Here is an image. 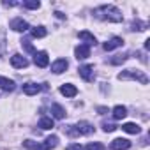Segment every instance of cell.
I'll return each instance as SVG.
<instances>
[{"instance_id": "e0dca14e", "label": "cell", "mask_w": 150, "mask_h": 150, "mask_svg": "<svg viewBox=\"0 0 150 150\" xmlns=\"http://www.w3.org/2000/svg\"><path fill=\"white\" fill-rule=\"evenodd\" d=\"M125 115H127V108L125 106H115L113 108V118L115 120H122V118H125Z\"/></svg>"}, {"instance_id": "d6986e66", "label": "cell", "mask_w": 150, "mask_h": 150, "mask_svg": "<svg viewBox=\"0 0 150 150\" xmlns=\"http://www.w3.org/2000/svg\"><path fill=\"white\" fill-rule=\"evenodd\" d=\"M51 115H53L55 118L62 120V118L65 117V110H64L60 104H51Z\"/></svg>"}, {"instance_id": "d4e9b609", "label": "cell", "mask_w": 150, "mask_h": 150, "mask_svg": "<svg viewBox=\"0 0 150 150\" xmlns=\"http://www.w3.org/2000/svg\"><path fill=\"white\" fill-rule=\"evenodd\" d=\"M87 150H106V148H104V145H103V143L94 141V143H88V145H87Z\"/></svg>"}, {"instance_id": "5b68a950", "label": "cell", "mask_w": 150, "mask_h": 150, "mask_svg": "<svg viewBox=\"0 0 150 150\" xmlns=\"http://www.w3.org/2000/svg\"><path fill=\"white\" fill-rule=\"evenodd\" d=\"M80 76L85 80V81H94L96 74H94V65H81L80 67Z\"/></svg>"}, {"instance_id": "cb8c5ba5", "label": "cell", "mask_w": 150, "mask_h": 150, "mask_svg": "<svg viewBox=\"0 0 150 150\" xmlns=\"http://www.w3.org/2000/svg\"><path fill=\"white\" fill-rule=\"evenodd\" d=\"M23 7H27V9H39L41 2L39 0H27V2H23Z\"/></svg>"}, {"instance_id": "44dd1931", "label": "cell", "mask_w": 150, "mask_h": 150, "mask_svg": "<svg viewBox=\"0 0 150 150\" xmlns=\"http://www.w3.org/2000/svg\"><path fill=\"white\" fill-rule=\"evenodd\" d=\"M39 127L44 129V131L51 129V127H53V118H50V117H42V118L39 120Z\"/></svg>"}, {"instance_id": "f546056e", "label": "cell", "mask_w": 150, "mask_h": 150, "mask_svg": "<svg viewBox=\"0 0 150 150\" xmlns=\"http://www.w3.org/2000/svg\"><path fill=\"white\" fill-rule=\"evenodd\" d=\"M67 150H81V145L80 143H72V145L67 146Z\"/></svg>"}, {"instance_id": "2e32d148", "label": "cell", "mask_w": 150, "mask_h": 150, "mask_svg": "<svg viewBox=\"0 0 150 150\" xmlns=\"http://www.w3.org/2000/svg\"><path fill=\"white\" fill-rule=\"evenodd\" d=\"M58 145V138L53 134V136H48L46 139H44V143L41 145V150H51V148H55Z\"/></svg>"}, {"instance_id": "ffe728a7", "label": "cell", "mask_w": 150, "mask_h": 150, "mask_svg": "<svg viewBox=\"0 0 150 150\" xmlns=\"http://www.w3.org/2000/svg\"><path fill=\"white\" fill-rule=\"evenodd\" d=\"M46 34H48V30H46L44 27H34V28H32V37H35V39L46 37Z\"/></svg>"}, {"instance_id": "f1b7e54d", "label": "cell", "mask_w": 150, "mask_h": 150, "mask_svg": "<svg viewBox=\"0 0 150 150\" xmlns=\"http://www.w3.org/2000/svg\"><path fill=\"white\" fill-rule=\"evenodd\" d=\"M4 41H6V35H4V34H0V55L4 53V46H6Z\"/></svg>"}, {"instance_id": "7c38bea8", "label": "cell", "mask_w": 150, "mask_h": 150, "mask_svg": "<svg viewBox=\"0 0 150 150\" xmlns=\"http://www.w3.org/2000/svg\"><path fill=\"white\" fill-rule=\"evenodd\" d=\"M60 94L65 96V97H74V96L78 94V88L74 87V85H71V83H64L60 87Z\"/></svg>"}, {"instance_id": "7a4b0ae2", "label": "cell", "mask_w": 150, "mask_h": 150, "mask_svg": "<svg viewBox=\"0 0 150 150\" xmlns=\"http://www.w3.org/2000/svg\"><path fill=\"white\" fill-rule=\"evenodd\" d=\"M118 78H120V80H138V81L143 83V85L148 83L146 74L141 72V71H138V69H127V71H124V72L118 74Z\"/></svg>"}, {"instance_id": "484cf974", "label": "cell", "mask_w": 150, "mask_h": 150, "mask_svg": "<svg viewBox=\"0 0 150 150\" xmlns=\"http://www.w3.org/2000/svg\"><path fill=\"white\" fill-rule=\"evenodd\" d=\"M21 46H23L27 51H30V53H35V48L32 46V42H30V41H27V39H25V41H21Z\"/></svg>"}, {"instance_id": "ba28073f", "label": "cell", "mask_w": 150, "mask_h": 150, "mask_svg": "<svg viewBox=\"0 0 150 150\" xmlns=\"http://www.w3.org/2000/svg\"><path fill=\"white\" fill-rule=\"evenodd\" d=\"M11 28H13L14 32H27L30 27H28V23H27L23 18H16V20L11 21Z\"/></svg>"}, {"instance_id": "603a6c76", "label": "cell", "mask_w": 150, "mask_h": 150, "mask_svg": "<svg viewBox=\"0 0 150 150\" xmlns=\"http://www.w3.org/2000/svg\"><path fill=\"white\" fill-rule=\"evenodd\" d=\"M23 146L28 148V150H41V145L35 143L34 139H25V141H23Z\"/></svg>"}, {"instance_id": "7402d4cb", "label": "cell", "mask_w": 150, "mask_h": 150, "mask_svg": "<svg viewBox=\"0 0 150 150\" xmlns=\"http://www.w3.org/2000/svg\"><path fill=\"white\" fill-rule=\"evenodd\" d=\"M127 53H122V55H115L113 58H110V64H113V65H118V64H124L125 60H127Z\"/></svg>"}, {"instance_id": "ac0fdd59", "label": "cell", "mask_w": 150, "mask_h": 150, "mask_svg": "<svg viewBox=\"0 0 150 150\" xmlns=\"http://www.w3.org/2000/svg\"><path fill=\"white\" fill-rule=\"evenodd\" d=\"M122 129H124L125 132H129V134H139V132H141V127H139L138 124H132V122L124 124V125H122Z\"/></svg>"}, {"instance_id": "8fae6325", "label": "cell", "mask_w": 150, "mask_h": 150, "mask_svg": "<svg viewBox=\"0 0 150 150\" xmlns=\"http://www.w3.org/2000/svg\"><path fill=\"white\" fill-rule=\"evenodd\" d=\"M67 67H69V62H67L65 58H58L57 62H53V65H51V71H53L55 74H60V72H64Z\"/></svg>"}, {"instance_id": "6da1fadb", "label": "cell", "mask_w": 150, "mask_h": 150, "mask_svg": "<svg viewBox=\"0 0 150 150\" xmlns=\"http://www.w3.org/2000/svg\"><path fill=\"white\" fill-rule=\"evenodd\" d=\"M94 14L101 20H108V21H113V23H120L124 20L122 13L115 7V6H101L94 11Z\"/></svg>"}, {"instance_id": "277c9868", "label": "cell", "mask_w": 150, "mask_h": 150, "mask_svg": "<svg viewBox=\"0 0 150 150\" xmlns=\"http://www.w3.org/2000/svg\"><path fill=\"white\" fill-rule=\"evenodd\" d=\"M34 64H35L37 67H48V64H50L48 53H46V51H35V53H34Z\"/></svg>"}, {"instance_id": "9a60e30c", "label": "cell", "mask_w": 150, "mask_h": 150, "mask_svg": "<svg viewBox=\"0 0 150 150\" xmlns=\"http://www.w3.org/2000/svg\"><path fill=\"white\" fill-rule=\"evenodd\" d=\"M78 35H80V39H81V41H85V44H87V46H96V42H97V39H96L88 30H83V32H80Z\"/></svg>"}, {"instance_id": "8992f818", "label": "cell", "mask_w": 150, "mask_h": 150, "mask_svg": "<svg viewBox=\"0 0 150 150\" xmlns=\"http://www.w3.org/2000/svg\"><path fill=\"white\" fill-rule=\"evenodd\" d=\"M11 65L16 67V69H25V67H28V60H27L23 55L16 53V55L11 57Z\"/></svg>"}, {"instance_id": "5bb4252c", "label": "cell", "mask_w": 150, "mask_h": 150, "mask_svg": "<svg viewBox=\"0 0 150 150\" xmlns=\"http://www.w3.org/2000/svg\"><path fill=\"white\" fill-rule=\"evenodd\" d=\"M0 88L6 90V92H13L16 88V83L9 78H4V76H0Z\"/></svg>"}, {"instance_id": "30bf717a", "label": "cell", "mask_w": 150, "mask_h": 150, "mask_svg": "<svg viewBox=\"0 0 150 150\" xmlns=\"http://www.w3.org/2000/svg\"><path fill=\"white\" fill-rule=\"evenodd\" d=\"M129 146H131V141L125 139V138H117V139L111 141V148L113 150H127Z\"/></svg>"}, {"instance_id": "d6a6232c", "label": "cell", "mask_w": 150, "mask_h": 150, "mask_svg": "<svg viewBox=\"0 0 150 150\" xmlns=\"http://www.w3.org/2000/svg\"><path fill=\"white\" fill-rule=\"evenodd\" d=\"M55 16H57V18H60V20H64V18H65V14H62L60 11H57V13H55Z\"/></svg>"}, {"instance_id": "836d02e7", "label": "cell", "mask_w": 150, "mask_h": 150, "mask_svg": "<svg viewBox=\"0 0 150 150\" xmlns=\"http://www.w3.org/2000/svg\"><path fill=\"white\" fill-rule=\"evenodd\" d=\"M145 48H146V50H150V39H146V41H145Z\"/></svg>"}, {"instance_id": "4fadbf2b", "label": "cell", "mask_w": 150, "mask_h": 150, "mask_svg": "<svg viewBox=\"0 0 150 150\" xmlns=\"http://www.w3.org/2000/svg\"><path fill=\"white\" fill-rule=\"evenodd\" d=\"M74 53H76V58H78V60L88 58V57H90V46H87V44H80L76 50H74Z\"/></svg>"}, {"instance_id": "1f68e13d", "label": "cell", "mask_w": 150, "mask_h": 150, "mask_svg": "<svg viewBox=\"0 0 150 150\" xmlns=\"http://www.w3.org/2000/svg\"><path fill=\"white\" fill-rule=\"evenodd\" d=\"M97 111H99L101 115H104V113L108 111V108H104V106H99V108H97Z\"/></svg>"}, {"instance_id": "4316f807", "label": "cell", "mask_w": 150, "mask_h": 150, "mask_svg": "<svg viewBox=\"0 0 150 150\" xmlns=\"http://www.w3.org/2000/svg\"><path fill=\"white\" fill-rule=\"evenodd\" d=\"M103 129H104V132H113V131L117 129V125H115V124H108V122H104V124H103Z\"/></svg>"}, {"instance_id": "52a82bcc", "label": "cell", "mask_w": 150, "mask_h": 150, "mask_svg": "<svg viewBox=\"0 0 150 150\" xmlns=\"http://www.w3.org/2000/svg\"><path fill=\"white\" fill-rule=\"evenodd\" d=\"M74 131L76 134H92L94 132V125L90 122H78L74 125Z\"/></svg>"}, {"instance_id": "4dcf8cb0", "label": "cell", "mask_w": 150, "mask_h": 150, "mask_svg": "<svg viewBox=\"0 0 150 150\" xmlns=\"http://www.w3.org/2000/svg\"><path fill=\"white\" fill-rule=\"evenodd\" d=\"M2 4H4L6 7H14V6H16L18 2H6V0H4V2H2Z\"/></svg>"}, {"instance_id": "83f0119b", "label": "cell", "mask_w": 150, "mask_h": 150, "mask_svg": "<svg viewBox=\"0 0 150 150\" xmlns=\"http://www.w3.org/2000/svg\"><path fill=\"white\" fill-rule=\"evenodd\" d=\"M145 28H146V23H141V21L132 23V30H145Z\"/></svg>"}, {"instance_id": "3957f363", "label": "cell", "mask_w": 150, "mask_h": 150, "mask_svg": "<svg viewBox=\"0 0 150 150\" xmlns=\"http://www.w3.org/2000/svg\"><path fill=\"white\" fill-rule=\"evenodd\" d=\"M42 88H48L46 87V83H42V85H39V83H25L23 85V94H27V96H35V94H39Z\"/></svg>"}, {"instance_id": "9c48e42d", "label": "cell", "mask_w": 150, "mask_h": 150, "mask_svg": "<svg viewBox=\"0 0 150 150\" xmlns=\"http://www.w3.org/2000/svg\"><path fill=\"white\" fill-rule=\"evenodd\" d=\"M124 44V39L122 37H111L110 41H106L104 44H103V48H104V51H111V50H115V48H120Z\"/></svg>"}]
</instances>
